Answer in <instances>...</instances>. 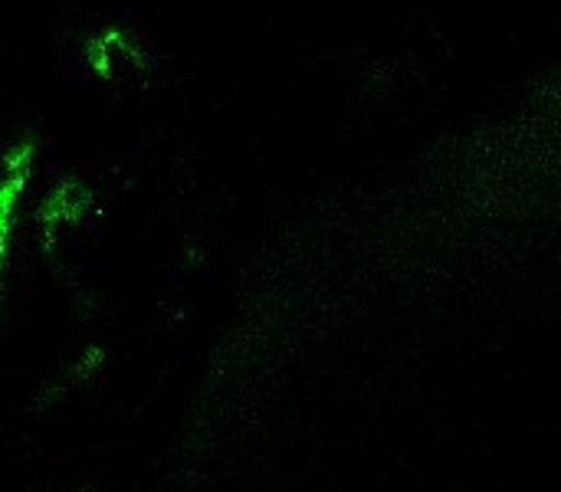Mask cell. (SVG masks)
Wrapping results in <instances>:
<instances>
[{"label":"cell","mask_w":561,"mask_h":492,"mask_svg":"<svg viewBox=\"0 0 561 492\" xmlns=\"http://www.w3.org/2000/svg\"><path fill=\"white\" fill-rule=\"evenodd\" d=\"M33 158H36V148H33L30 135H23L7 155V178H3V187H0V247H3V253H10L13 220H16L20 197L26 194V184H30V174H33Z\"/></svg>","instance_id":"obj_1"}]
</instances>
